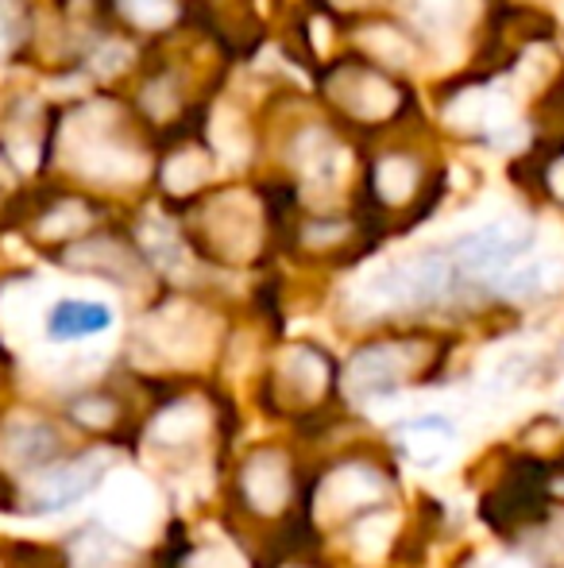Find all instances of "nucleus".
<instances>
[{"label": "nucleus", "mask_w": 564, "mask_h": 568, "mask_svg": "<svg viewBox=\"0 0 564 568\" xmlns=\"http://www.w3.org/2000/svg\"><path fill=\"white\" fill-rule=\"evenodd\" d=\"M444 286H449V267L441 260H433V255H422L414 263L383 271L371 283V294L383 306H425V302L441 298Z\"/></svg>", "instance_id": "obj_1"}, {"label": "nucleus", "mask_w": 564, "mask_h": 568, "mask_svg": "<svg viewBox=\"0 0 564 568\" xmlns=\"http://www.w3.org/2000/svg\"><path fill=\"white\" fill-rule=\"evenodd\" d=\"M54 449H59V442H54L51 429L39 426V422L16 426L12 434H8V453L20 464H39V460H47V456H54Z\"/></svg>", "instance_id": "obj_6"}, {"label": "nucleus", "mask_w": 564, "mask_h": 568, "mask_svg": "<svg viewBox=\"0 0 564 568\" xmlns=\"http://www.w3.org/2000/svg\"><path fill=\"white\" fill-rule=\"evenodd\" d=\"M98 468H101L98 460H78L74 468L54 471L51 479L39 484L35 499H31V510H35V515H51V510H62V507H70V503H78L82 495H90L93 484L101 479Z\"/></svg>", "instance_id": "obj_3"}, {"label": "nucleus", "mask_w": 564, "mask_h": 568, "mask_svg": "<svg viewBox=\"0 0 564 568\" xmlns=\"http://www.w3.org/2000/svg\"><path fill=\"white\" fill-rule=\"evenodd\" d=\"M109 325H113V310L101 306V302H59L51 310L47 333L54 341H78V337H93V333L109 329Z\"/></svg>", "instance_id": "obj_4"}, {"label": "nucleus", "mask_w": 564, "mask_h": 568, "mask_svg": "<svg viewBox=\"0 0 564 568\" xmlns=\"http://www.w3.org/2000/svg\"><path fill=\"white\" fill-rule=\"evenodd\" d=\"M348 387L356 395H387V390L399 387V364H394L391 352L383 348H371V352H360L348 367Z\"/></svg>", "instance_id": "obj_5"}, {"label": "nucleus", "mask_w": 564, "mask_h": 568, "mask_svg": "<svg viewBox=\"0 0 564 568\" xmlns=\"http://www.w3.org/2000/svg\"><path fill=\"white\" fill-rule=\"evenodd\" d=\"M530 247V229L522 221H495V225L475 229L457 244V260L468 271H499L514 263Z\"/></svg>", "instance_id": "obj_2"}]
</instances>
